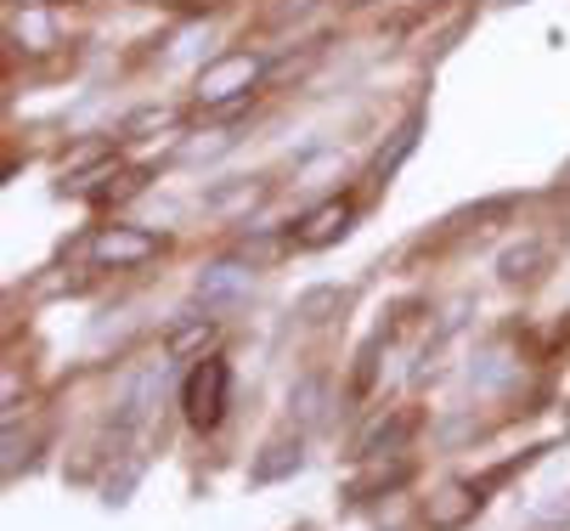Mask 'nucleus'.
<instances>
[{"mask_svg": "<svg viewBox=\"0 0 570 531\" xmlns=\"http://www.w3.org/2000/svg\"><path fill=\"white\" fill-rule=\"evenodd\" d=\"M266 73H272V62H266L261 51L232 46V51H220V57H209V62L198 68L193 102H198L204 114H215V119H237L243 108L255 102V91L266 86Z\"/></svg>", "mask_w": 570, "mask_h": 531, "instance_id": "obj_1", "label": "nucleus"}, {"mask_svg": "<svg viewBox=\"0 0 570 531\" xmlns=\"http://www.w3.org/2000/svg\"><path fill=\"white\" fill-rule=\"evenodd\" d=\"M226 407H232V362H220V356L193 362L187 385H181V413H187V424H193L198 435H209V430L226 424Z\"/></svg>", "mask_w": 570, "mask_h": 531, "instance_id": "obj_2", "label": "nucleus"}, {"mask_svg": "<svg viewBox=\"0 0 570 531\" xmlns=\"http://www.w3.org/2000/svg\"><path fill=\"white\" fill-rule=\"evenodd\" d=\"M158 249H165V238L158 233H147V226H102V233L91 238V266H102V272H136V266H147Z\"/></svg>", "mask_w": 570, "mask_h": 531, "instance_id": "obj_3", "label": "nucleus"}, {"mask_svg": "<svg viewBox=\"0 0 570 531\" xmlns=\"http://www.w3.org/2000/svg\"><path fill=\"white\" fill-rule=\"evenodd\" d=\"M406 481H413V464H406L401 452H373V459H356V470L345 475L340 498L345 503H367V498H384V492H395Z\"/></svg>", "mask_w": 570, "mask_h": 531, "instance_id": "obj_4", "label": "nucleus"}, {"mask_svg": "<svg viewBox=\"0 0 570 531\" xmlns=\"http://www.w3.org/2000/svg\"><path fill=\"white\" fill-rule=\"evenodd\" d=\"M158 391H165V362H147V367H136V373L125 378L119 402H114V435H136V430L153 419Z\"/></svg>", "mask_w": 570, "mask_h": 531, "instance_id": "obj_5", "label": "nucleus"}, {"mask_svg": "<svg viewBox=\"0 0 570 531\" xmlns=\"http://www.w3.org/2000/svg\"><path fill=\"white\" fill-rule=\"evenodd\" d=\"M356 226V198H322L316 209H305L294 220V244L299 249H334L340 238H351Z\"/></svg>", "mask_w": 570, "mask_h": 531, "instance_id": "obj_6", "label": "nucleus"}, {"mask_svg": "<svg viewBox=\"0 0 570 531\" xmlns=\"http://www.w3.org/2000/svg\"><path fill=\"white\" fill-rule=\"evenodd\" d=\"M193 294L204 299L209 312H220V306H237V299H249L255 294V266L249 260H215V266H204L198 272V283H193Z\"/></svg>", "mask_w": 570, "mask_h": 531, "instance_id": "obj_7", "label": "nucleus"}, {"mask_svg": "<svg viewBox=\"0 0 570 531\" xmlns=\"http://www.w3.org/2000/svg\"><path fill=\"white\" fill-rule=\"evenodd\" d=\"M480 509H485V486H474V481H446L441 492H430L424 525H430V531H463Z\"/></svg>", "mask_w": 570, "mask_h": 531, "instance_id": "obj_8", "label": "nucleus"}, {"mask_svg": "<svg viewBox=\"0 0 570 531\" xmlns=\"http://www.w3.org/2000/svg\"><path fill=\"white\" fill-rule=\"evenodd\" d=\"M266 198H272V176H232V181H215L204 193V209L220 220H237V215H255Z\"/></svg>", "mask_w": 570, "mask_h": 531, "instance_id": "obj_9", "label": "nucleus"}, {"mask_svg": "<svg viewBox=\"0 0 570 531\" xmlns=\"http://www.w3.org/2000/svg\"><path fill=\"white\" fill-rule=\"evenodd\" d=\"M299 470H305V441H299V435H277V441H266V446L255 452L249 481H255V486H277V481H288V475H299Z\"/></svg>", "mask_w": 570, "mask_h": 531, "instance_id": "obj_10", "label": "nucleus"}, {"mask_svg": "<svg viewBox=\"0 0 570 531\" xmlns=\"http://www.w3.org/2000/svg\"><path fill=\"white\" fill-rule=\"evenodd\" d=\"M424 125H430V114H424V108H413V114H406V119L390 130V141L379 147V159H373V181H379V187H384V181H390L406 159L419 154V136H424Z\"/></svg>", "mask_w": 570, "mask_h": 531, "instance_id": "obj_11", "label": "nucleus"}, {"mask_svg": "<svg viewBox=\"0 0 570 531\" xmlns=\"http://www.w3.org/2000/svg\"><path fill=\"white\" fill-rule=\"evenodd\" d=\"M413 430H419V413H384V419H373V424L356 435L351 459H373V452H401Z\"/></svg>", "mask_w": 570, "mask_h": 531, "instance_id": "obj_12", "label": "nucleus"}, {"mask_svg": "<svg viewBox=\"0 0 570 531\" xmlns=\"http://www.w3.org/2000/svg\"><path fill=\"white\" fill-rule=\"evenodd\" d=\"M215 340H220V323H215V317H187V323L170 328L165 356H170V362H204V356L215 351Z\"/></svg>", "mask_w": 570, "mask_h": 531, "instance_id": "obj_13", "label": "nucleus"}, {"mask_svg": "<svg viewBox=\"0 0 570 531\" xmlns=\"http://www.w3.org/2000/svg\"><path fill=\"white\" fill-rule=\"evenodd\" d=\"M12 40H18L29 57H46V51L62 46V40H57V18H51L46 7H12Z\"/></svg>", "mask_w": 570, "mask_h": 531, "instance_id": "obj_14", "label": "nucleus"}, {"mask_svg": "<svg viewBox=\"0 0 570 531\" xmlns=\"http://www.w3.org/2000/svg\"><path fill=\"white\" fill-rule=\"evenodd\" d=\"M542 272H548V244H542V238H520V244H509V249L498 255V277L514 283V288H520V283H537Z\"/></svg>", "mask_w": 570, "mask_h": 531, "instance_id": "obj_15", "label": "nucleus"}, {"mask_svg": "<svg viewBox=\"0 0 570 531\" xmlns=\"http://www.w3.org/2000/svg\"><path fill=\"white\" fill-rule=\"evenodd\" d=\"M345 306H351V294H345L340 283H316V288H305V294L294 299V317H299L305 328H322V323H334Z\"/></svg>", "mask_w": 570, "mask_h": 531, "instance_id": "obj_16", "label": "nucleus"}, {"mask_svg": "<svg viewBox=\"0 0 570 531\" xmlns=\"http://www.w3.org/2000/svg\"><path fill=\"white\" fill-rule=\"evenodd\" d=\"M176 125H181V114H176L170 102H147V108H130V114L119 119V136H125V141H147V136L176 130Z\"/></svg>", "mask_w": 570, "mask_h": 531, "instance_id": "obj_17", "label": "nucleus"}, {"mask_svg": "<svg viewBox=\"0 0 570 531\" xmlns=\"http://www.w3.org/2000/svg\"><path fill=\"white\" fill-rule=\"evenodd\" d=\"M288 249H299V244H294V226H288V233H266V226H261V233H249V238L237 244V260H249V266L261 272V266H277Z\"/></svg>", "mask_w": 570, "mask_h": 531, "instance_id": "obj_18", "label": "nucleus"}, {"mask_svg": "<svg viewBox=\"0 0 570 531\" xmlns=\"http://www.w3.org/2000/svg\"><path fill=\"white\" fill-rule=\"evenodd\" d=\"M288 413H294L299 424H322V413H328V378L305 373L299 385L288 391Z\"/></svg>", "mask_w": 570, "mask_h": 531, "instance_id": "obj_19", "label": "nucleus"}, {"mask_svg": "<svg viewBox=\"0 0 570 531\" xmlns=\"http://www.w3.org/2000/svg\"><path fill=\"white\" fill-rule=\"evenodd\" d=\"M102 165H114V141H79L62 154V176H91Z\"/></svg>", "mask_w": 570, "mask_h": 531, "instance_id": "obj_20", "label": "nucleus"}, {"mask_svg": "<svg viewBox=\"0 0 570 531\" xmlns=\"http://www.w3.org/2000/svg\"><path fill=\"white\" fill-rule=\"evenodd\" d=\"M232 141H237L232 130H204V141H187V147H181V159H187V165H204V159H215V154H226V147H232Z\"/></svg>", "mask_w": 570, "mask_h": 531, "instance_id": "obj_21", "label": "nucleus"}, {"mask_svg": "<svg viewBox=\"0 0 570 531\" xmlns=\"http://www.w3.org/2000/svg\"><path fill=\"white\" fill-rule=\"evenodd\" d=\"M136 481H141V464H125L119 475H108V503H114V509H119V503H130Z\"/></svg>", "mask_w": 570, "mask_h": 531, "instance_id": "obj_22", "label": "nucleus"}, {"mask_svg": "<svg viewBox=\"0 0 570 531\" xmlns=\"http://www.w3.org/2000/svg\"><path fill=\"white\" fill-rule=\"evenodd\" d=\"M474 378H480V385H503V378H509V356L503 351H485L480 367H474Z\"/></svg>", "mask_w": 570, "mask_h": 531, "instance_id": "obj_23", "label": "nucleus"}, {"mask_svg": "<svg viewBox=\"0 0 570 531\" xmlns=\"http://www.w3.org/2000/svg\"><path fill=\"white\" fill-rule=\"evenodd\" d=\"M537 514L553 520V525H570V492H548V498L537 503Z\"/></svg>", "mask_w": 570, "mask_h": 531, "instance_id": "obj_24", "label": "nucleus"}, {"mask_svg": "<svg viewBox=\"0 0 570 531\" xmlns=\"http://www.w3.org/2000/svg\"><path fill=\"white\" fill-rule=\"evenodd\" d=\"M165 7H181V12H204V7H220V0H165Z\"/></svg>", "mask_w": 570, "mask_h": 531, "instance_id": "obj_25", "label": "nucleus"}, {"mask_svg": "<svg viewBox=\"0 0 570 531\" xmlns=\"http://www.w3.org/2000/svg\"><path fill=\"white\" fill-rule=\"evenodd\" d=\"M345 7H379V0H345Z\"/></svg>", "mask_w": 570, "mask_h": 531, "instance_id": "obj_26", "label": "nucleus"}, {"mask_svg": "<svg viewBox=\"0 0 570 531\" xmlns=\"http://www.w3.org/2000/svg\"><path fill=\"white\" fill-rule=\"evenodd\" d=\"M503 7H525V0H503Z\"/></svg>", "mask_w": 570, "mask_h": 531, "instance_id": "obj_27", "label": "nucleus"}, {"mask_svg": "<svg viewBox=\"0 0 570 531\" xmlns=\"http://www.w3.org/2000/svg\"><path fill=\"white\" fill-rule=\"evenodd\" d=\"M12 7H23V0H12Z\"/></svg>", "mask_w": 570, "mask_h": 531, "instance_id": "obj_28", "label": "nucleus"}]
</instances>
